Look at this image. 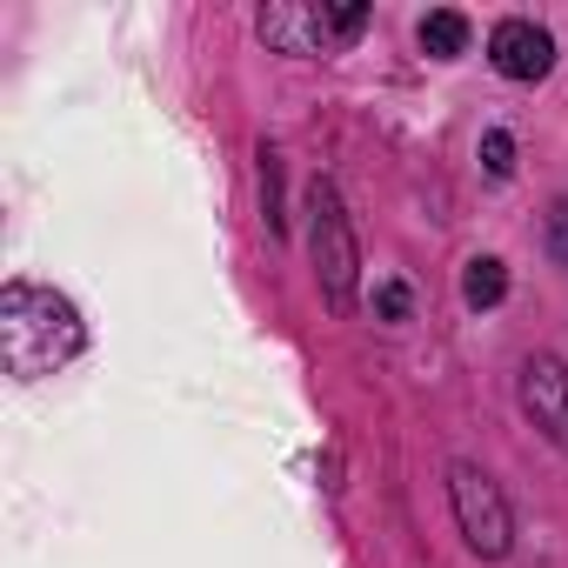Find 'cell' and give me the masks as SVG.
Returning a JSON list of instances; mask_svg holds the SVG:
<instances>
[{
  "instance_id": "6da1fadb",
  "label": "cell",
  "mask_w": 568,
  "mask_h": 568,
  "mask_svg": "<svg viewBox=\"0 0 568 568\" xmlns=\"http://www.w3.org/2000/svg\"><path fill=\"white\" fill-rule=\"evenodd\" d=\"M81 342H88L81 315L54 288H34V281H8L0 288V362H8V375H21V382L54 375L81 355Z\"/></svg>"
},
{
  "instance_id": "7a4b0ae2",
  "label": "cell",
  "mask_w": 568,
  "mask_h": 568,
  "mask_svg": "<svg viewBox=\"0 0 568 568\" xmlns=\"http://www.w3.org/2000/svg\"><path fill=\"white\" fill-rule=\"evenodd\" d=\"M308 207H315V274H322V295H328L335 315H348L355 308V267H362L355 227H348V214H342V201H335L328 181L308 194Z\"/></svg>"
},
{
  "instance_id": "3957f363",
  "label": "cell",
  "mask_w": 568,
  "mask_h": 568,
  "mask_svg": "<svg viewBox=\"0 0 568 568\" xmlns=\"http://www.w3.org/2000/svg\"><path fill=\"white\" fill-rule=\"evenodd\" d=\"M448 495H455V521H462L468 548L488 555V561L508 555V541H515V515H508L501 488H495L475 462H455V468H448Z\"/></svg>"
},
{
  "instance_id": "277c9868",
  "label": "cell",
  "mask_w": 568,
  "mask_h": 568,
  "mask_svg": "<svg viewBox=\"0 0 568 568\" xmlns=\"http://www.w3.org/2000/svg\"><path fill=\"white\" fill-rule=\"evenodd\" d=\"M362 28H368V8H267L261 14V34L281 54H328V48H348Z\"/></svg>"
},
{
  "instance_id": "5b68a950",
  "label": "cell",
  "mask_w": 568,
  "mask_h": 568,
  "mask_svg": "<svg viewBox=\"0 0 568 568\" xmlns=\"http://www.w3.org/2000/svg\"><path fill=\"white\" fill-rule=\"evenodd\" d=\"M488 61H495V74H508V81H541V74L555 68V41H548L535 21H501V28L488 34Z\"/></svg>"
},
{
  "instance_id": "8992f818",
  "label": "cell",
  "mask_w": 568,
  "mask_h": 568,
  "mask_svg": "<svg viewBox=\"0 0 568 568\" xmlns=\"http://www.w3.org/2000/svg\"><path fill=\"white\" fill-rule=\"evenodd\" d=\"M521 408L535 415V428H548V435L568 448V362L535 355V362L521 368Z\"/></svg>"
},
{
  "instance_id": "52a82bcc",
  "label": "cell",
  "mask_w": 568,
  "mask_h": 568,
  "mask_svg": "<svg viewBox=\"0 0 568 568\" xmlns=\"http://www.w3.org/2000/svg\"><path fill=\"white\" fill-rule=\"evenodd\" d=\"M501 295H508L501 261H488V254H481V261H468V274H462V302H468V308H495Z\"/></svg>"
},
{
  "instance_id": "ba28073f",
  "label": "cell",
  "mask_w": 568,
  "mask_h": 568,
  "mask_svg": "<svg viewBox=\"0 0 568 568\" xmlns=\"http://www.w3.org/2000/svg\"><path fill=\"white\" fill-rule=\"evenodd\" d=\"M422 48H428L435 61H455V54L468 48V21H462L455 8H442V14H428V21H422Z\"/></svg>"
},
{
  "instance_id": "9c48e42d",
  "label": "cell",
  "mask_w": 568,
  "mask_h": 568,
  "mask_svg": "<svg viewBox=\"0 0 568 568\" xmlns=\"http://www.w3.org/2000/svg\"><path fill=\"white\" fill-rule=\"evenodd\" d=\"M481 168H488L495 181H508V174H515V141H508L501 128H495V134H481Z\"/></svg>"
},
{
  "instance_id": "30bf717a",
  "label": "cell",
  "mask_w": 568,
  "mask_h": 568,
  "mask_svg": "<svg viewBox=\"0 0 568 568\" xmlns=\"http://www.w3.org/2000/svg\"><path fill=\"white\" fill-rule=\"evenodd\" d=\"M548 247H555V261H568V194H561L555 214H548Z\"/></svg>"
},
{
  "instance_id": "8fae6325",
  "label": "cell",
  "mask_w": 568,
  "mask_h": 568,
  "mask_svg": "<svg viewBox=\"0 0 568 568\" xmlns=\"http://www.w3.org/2000/svg\"><path fill=\"white\" fill-rule=\"evenodd\" d=\"M375 302H382V315H388V322H402V315H408V288H395V281H388Z\"/></svg>"
}]
</instances>
